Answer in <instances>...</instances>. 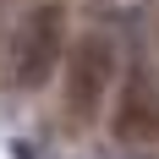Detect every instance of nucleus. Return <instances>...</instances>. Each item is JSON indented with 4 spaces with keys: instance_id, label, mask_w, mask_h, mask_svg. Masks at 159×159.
<instances>
[{
    "instance_id": "f257e3e1",
    "label": "nucleus",
    "mask_w": 159,
    "mask_h": 159,
    "mask_svg": "<svg viewBox=\"0 0 159 159\" xmlns=\"http://www.w3.org/2000/svg\"><path fill=\"white\" fill-rule=\"evenodd\" d=\"M61 49H66V11L55 6V0H39V6L16 22L11 49H6V71H11V82L22 88V93L44 88L49 71H55V61H61Z\"/></svg>"
},
{
    "instance_id": "f03ea898",
    "label": "nucleus",
    "mask_w": 159,
    "mask_h": 159,
    "mask_svg": "<svg viewBox=\"0 0 159 159\" xmlns=\"http://www.w3.org/2000/svg\"><path fill=\"white\" fill-rule=\"evenodd\" d=\"M110 71H115V55L104 33H88L71 44V61H66V121L71 126H93L99 104L110 93Z\"/></svg>"
},
{
    "instance_id": "7ed1b4c3",
    "label": "nucleus",
    "mask_w": 159,
    "mask_h": 159,
    "mask_svg": "<svg viewBox=\"0 0 159 159\" xmlns=\"http://www.w3.org/2000/svg\"><path fill=\"white\" fill-rule=\"evenodd\" d=\"M115 137L121 143H159V88L143 55H132L126 82H121V104H115Z\"/></svg>"
},
{
    "instance_id": "20e7f679",
    "label": "nucleus",
    "mask_w": 159,
    "mask_h": 159,
    "mask_svg": "<svg viewBox=\"0 0 159 159\" xmlns=\"http://www.w3.org/2000/svg\"><path fill=\"white\" fill-rule=\"evenodd\" d=\"M154 33H159V16H154Z\"/></svg>"
}]
</instances>
